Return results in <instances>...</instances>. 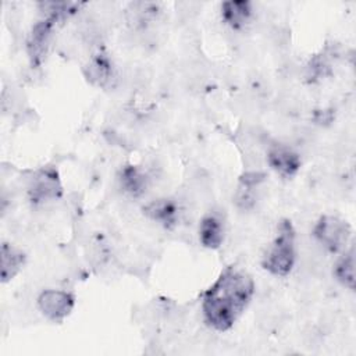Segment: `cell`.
Here are the masks:
<instances>
[{"label":"cell","instance_id":"7","mask_svg":"<svg viewBox=\"0 0 356 356\" xmlns=\"http://www.w3.org/2000/svg\"><path fill=\"white\" fill-rule=\"evenodd\" d=\"M267 163L278 175L282 178H292L300 170V157L299 154L281 143L271 145L267 150Z\"/></svg>","mask_w":356,"mask_h":356},{"label":"cell","instance_id":"3","mask_svg":"<svg viewBox=\"0 0 356 356\" xmlns=\"http://www.w3.org/2000/svg\"><path fill=\"white\" fill-rule=\"evenodd\" d=\"M47 6L50 8L47 10L46 17L32 26L26 42L28 56L32 67H38L43 61L56 24L74 13V4L71 3H49Z\"/></svg>","mask_w":356,"mask_h":356},{"label":"cell","instance_id":"4","mask_svg":"<svg viewBox=\"0 0 356 356\" xmlns=\"http://www.w3.org/2000/svg\"><path fill=\"white\" fill-rule=\"evenodd\" d=\"M350 232V225L337 216H321L313 228V236L331 253L346 249Z\"/></svg>","mask_w":356,"mask_h":356},{"label":"cell","instance_id":"8","mask_svg":"<svg viewBox=\"0 0 356 356\" xmlns=\"http://www.w3.org/2000/svg\"><path fill=\"white\" fill-rule=\"evenodd\" d=\"M143 213L152 218L153 221H157L164 228H172L177 225L178 221V207L177 203L171 199L163 197L156 199L143 206Z\"/></svg>","mask_w":356,"mask_h":356},{"label":"cell","instance_id":"6","mask_svg":"<svg viewBox=\"0 0 356 356\" xmlns=\"http://www.w3.org/2000/svg\"><path fill=\"white\" fill-rule=\"evenodd\" d=\"M75 305V298L65 291L44 289L38 298V307L44 317L61 323L70 316Z\"/></svg>","mask_w":356,"mask_h":356},{"label":"cell","instance_id":"10","mask_svg":"<svg viewBox=\"0 0 356 356\" xmlns=\"http://www.w3.org/2000/svg\"><path fill=\"white\" fill-rule=\"evenodd\" d=\"M199 241L207 249H218L224 241V224L216 214H206L199 224Z\"/></svg>","mask_w":356,"mask_h":356},{"label":"cell","instance_id":"15","mask_svg":"<svg viewBox=\"0 0 356 356\" xmlns=\"http://www.w3.org/2000/svg\"><path fill=\"white\" fill-rule=\"evenodd\" d=\"M86 78L96 85H104L111 75V64L108 58L103 54H97L90 58L89 64L85 67Z\"/></svg>","mask_w":356,"mask_h":356},{"label":"cell","instance_id":"13","mask_svg":"<svg viewBox=\"0 0 356 356\" xmlns=\"http://www.w3.org/2000/svg\"><path fill=\"white\" fill-rule=\"evenodd\" d=\"M118 179L124 192L134 197L143 195L147 188V177L136 165H125L121 170Z\"/></svg>","mask_w":356,"mask_h":356},{"label":"cell","instance_id":"9","mask_svg":"<svg viewBox=\"0 0 356 356\" xmlns=\"http://www.w3.org/2000/svg\"><path fill=\"white\" fill-rule=\"evenodd\" d=\"M25 264V253L17 246L3 242L0 250V278L6 284L13 280Z\"/></svg>","mask_w":356,"mask_h":356},{"label":"cell","instance_id":"5","mask_svg":"<svg viewBox=\"0 0 356 356\" xmlns=\"http://www.w3.org/2000/svg\"><path fill=\"white\" fill-rule=\"evenodd\" d=\"M61 193V181L54 167H43L36 171L28 186V196L33 204L58 199Z\"/></svg>","mask_w":356,"mask_h":356},{"label":"cell","instance_id":"12","mask_svg":"<svg viewBox=\"0 0 356 356\" xmlns=\"http://www.w3.org/2000/svg\"><path fill=\"white\" fill-rule=\"evenodd\" d=\"M263 178H264V174L261 172H246L245 175L241 177L239 185L235 193V202L238 207L243 210H249L253 207L256 200L254 189L260 185Z\"/></svg>","mask_w":356,"mask_h":356},{"label":"cell","instance_id":"11","mask_svg":"<svg viewBox=\"0 0 356 356\" xmlns=\"http://www.w3.org/2000/svg\"><path fill=\"white\" fill-rule=\"evenodd\" d=\"M221 17L232 29H241L252 17V3L248 0H228L221 4Z\"/></svg>","mask_w":356,"mask_h":356},{"label":"cell","instance_id":"1","mask_svg":"<svg viewBox=\"0 0 356 356\" xmlns=\"http://www.w3.org/2000/svg\"><path fill=\"white\" fill-rule=\"evenodd\" d=\"M254 293L252 277L234 266L221 271L213 285L203 293L204 321L216 331H228L245 312Z\"/></svg>","mask_w":356,"mask_h":356},{"label":"cell","instance_id":"2","mask_svg":"<svg viewBox=\"0 0 356 356\" xmlns=\"http://www.w3.org/2000/svg\"><path fill=\"white\" fill-rule=\"evenodd\" d=\"M295 257V228L288 218H282L278 224L277 236L261 260V266L273 275L286 277L293 268Z\"/></svg>","mask_w":356,"mask_h":356},{"label":"cell","instance_id":"14","mask_svg":"<svg viewBox=\"0 0 356 356\" xmlns=\"http://www.w3.org/2000/svg\"><path fill=\"white\" fill-rule=\"evenodd\" d=\"M335 278L346 288L355 289V249L350 246L349 250H343L341 257L334 266Z\"/></svg>","mask_w":356,"mask_h":356}]
</instances>
